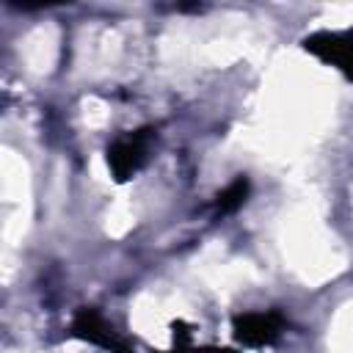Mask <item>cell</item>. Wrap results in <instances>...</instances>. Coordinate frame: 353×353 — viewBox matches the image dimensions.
Segmentation results:
<instances>
[{"label":"cell","instance_id":"3957f363","mask_svg":"<svg viewBox=\"0 0 353 353\" xmlns=\"http://www.w3.org/2000/svg\"><path fill=\"white\" fill-rule=\"evenodd\" d=\"M284 317L279 312H245L234 317V336L248 347L270 345L281 336Z\"/></svg>","mask_w":353,"mask_h":353},{"label":"cell","instance_id":"6da1fadb","mask_svg":"<svg viewBox=\"0 0 353 353\" xmlns=\"http://www.w3.org/2000/svg\"><path fill=\"white\" fill-rule=\"evenodd\" d=\"M303 50L317 55L320 61L336 66L345 77L353 80V28L347 30H317L312 36H306Z\"/></svg>","mask_w":353,"mask_h":353},{"label":"cell","instance_id":"5b68a950","mask_svg":"<svg viewBox=\"0 0 353 353\" xmlns=\"http://www.w3.org/2000/svg\"><path fill=\"white\" fill-rule=\"evenodd\" d=\"M248 193H251V182H248L245 176H237L234 182H229V185L215 196V210H218L221 215H229V212H234V210H240V207L245 204Z\"/></svg>","mask_w":353,"mask_h":353},{"label":"cell","instance_id":"8992f818","mask_svg":"<svg viewBox=\"0 0 353 353\" xmlns=\"http://www.w3.org/2000/svg\"><path fill=\"white\" fill-rule=\"evenodd\" d=\"M196 353H232L226 347H207V350H196Z\"/></svg>","mask_w":353,"mask_h":353},{"label":"cell","instance_id":"277c9868","mask_svg":"<svg viewBox=\"0 0 353 353\" xmlns=\"http://www.w3.org/2000/svg\"><path fill=\"white\" fill-rule=\"evenodd\" d=\"M72 331L74 336L80 339H88L99 347H108L110 353H132L116 334H113V325H108V320L97 312V309H80L72 320Z\"/></svg>","mask_w":353,"mask_h":353},{"label":"cell","instance_id":"7a4b0ae2","mask_svg":"<svg viewBox=\"0 0 353 353\" xmlns=\"http://www.w3.org/2000/svg\"><path fill=\"white\" fill-rule=\"evenodd\" d=\"M149 141H152V130H138V132H130V135H124V138L110 143L108 165H110L116 179H130L146 163Z\"/></svg>","mask_w":353,"mask_h":353}]
</instances>
